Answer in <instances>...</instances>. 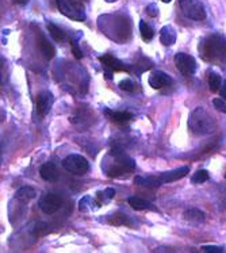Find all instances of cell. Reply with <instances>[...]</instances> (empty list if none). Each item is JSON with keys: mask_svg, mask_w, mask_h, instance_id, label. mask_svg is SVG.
<instances>
[{"mask_svg": "<svg viewBox=\"0 0 226 253\" xmlns=\"http://www.w3.org/2000/svg\"><path fill=\"white\" fill-rule=\"evenodd\" d=\"M128 203L132 206V209L137 210V211H142V210H152L153 206L149 201H145L142 198L130 197L128 199Z\"/></svg>", "mask_w": 226, "mask_h": 253, "instance_id": "cell-18", "label": "cell"}, {"mask_svg": "<svg viewBox=\"0 0 226 253\" xmlns=\"http://www.w3.org/2000/svg\"><path fill=\"white\" fill-rule=\"evenodd\" d=\"M40 175L45 181H57L58 180V169H57V166L51 161H47L45 164H42L41 168H40Z\"/></svg>", "mask_w": 226, "mask_h": 253, "instance_id": "cell-15", "label": "cell"}, {"mask_svg": "<svg viewBox=\"0 0 226 253\" xmlns=\"http://www.w3.org/2000/svg\"><path fill=\"white\" fill-rule=\"evenodd\" d=\"M179 5L183 14L192 21H203L206 10L201 0H179Z\"/></svg>", "mask_w": 226, "mask_h": 253, "instance_id": "cell-7", "label": "cell"}, {"mask_svg": "<svg viewBox=\"0 0 226 253\" xmlns=\"http://www.w3.org/2000/svg\"><path fill=\"white\" fill-rule=\"evenodd\" d=\"M139 31H141V38L146 42H150L154 37V30L146 23V22H139Z\"/></svg>", "mask_w": 226, "mask_h": 253, "instance_id": "cell-26", "label": "cell"}, {"mask_svg": "<svg viewBox=\"0 0 226 253\" xmlns=\"http://www.w3.org/2000/svg\"><path fill=\"white\" fill-rule=\"evenodd\" d=\"M96 195H98L99 203L100 205H106V203H108V202L115 197V190L111 188V187H108V188H104L103 191H99Z\"/></svg>", "mask_w": 226, "mask_h": 253, "instance_id": "cell-27", "label": "cell"}, {"mask_svg": "<svg viewBox=\"0 0 226 253\" xmlns=\"http://www.w3.org/2000/svg\"><path fill=\"white\" fill-rule=\"evenodd\" d=\"M99 61L102 62L104 67V75L106 79H113V71H124V72H130L132 68L126 65L125 62L118 60L113 54H104L99 57Z\"/></svg>", "mask_w": 226, "mask_h": 253, "instance_id": "cell-9", "label": "cell"}, {"mask_svg": "<svg viewBox=\"0 0 226 253\" xmlns=\"http://www.w3.org/2000/svg\"><path fill=\"white\" fill-rule=\"evenodd\" d=\"M36 195H37L36 190H34V188L30 186L21 187V188H19V190L15 192L16 199H18V201L23 202V203L31 201V199H34V198H36Z\"/></svg>", "mask_w": 226, "mask_h": 253, "instance_id": "cell-22", "label": "cell"}, {"mask_svg": "<svg viewBox=\"0 0 226 253\" xmlns=\"http://www.w3.org/2000/svg\"><path fill=\"white\" fill-rule=\"evenodd\" d=\"M62 167H64V169L71 172L73 175L82 176L87 173L90 169V163L82 155H69L62 160Z\"/></svg>", "mask_w": 226, "mask_h": 253, "instance_id": "cell-6", "label": "cell"}, {"mask_svg": "<svg viewBox=\"0 0 226 253\" xmlns=\"http://www.w3.org/2000/svg\"><path fill=\"white\" fill-rule=\"evenodd\" d=\"M213 104H214V107H216L220 113L226 114V100H224L222 98H217L213 100Z\"/></svg>", "mask_w": 226, "mask_h": 253, "instance_id": "cell-31", "label": "cell"}, {"mask_svg": "<svg viewBox=\"0 0 226 253\" xmlns=\"http://www.w3.org/2000/svg\"><path fill=\"white\" fill-rule=\"evenodd\" d=\"M47 30L50 33L51 38L57 42H64L67 40V33L62 30L61 27H58L57 25L53 23H47Z\"/></svg>", "mask_w": 226, "mask_h": 253, "instance_id": "cell-25", "label": "cell"}, {"mask_svg": "<svg viewBox=\"0 0 226 253\" xmlns=\"http://www.w3.org/2000/svg\"><path fill=\"white\" fill-rule=\"evenodd\" d=\"M72 52H73V56L76 57L77 60H80V58H83L82 49L77 46V42L76 41H72Z\"/></svg>", "mask_w": 226, "mask_h": 253, "instance_id": "cell-34", "label": "cell"}, {"mask_svg": "<svg viewBox=\"0 0 226 253\" xmlns=\"http://www.w3.org/2000/svg\"><path fill=\"white\" fill-rule=\"evenodd\" d=\"M207 80H209V87L213 92H218L220 88H221L224 80L222 78L218 75V73L213 72V71H209L207 72Z\"/></svg>", "mask_w": 226, "mask_h": 253, "instance_id": "cell-24", "label": "cell"}, {"mask_svg": "<svg viewBox=\"0 0 226 253\" xmlns=\"http://www.w3.org/2000/svg\"><path fill=\"white\" fill-rule=\"evenodd\" d=\"M225 177H226V175H225Z\"/></svg>", "mask_w": 226, "mask_h": 253, "instance_id": "cell-39", "label": "cell"}, {"mask_svg": "<svg viewBox=\"0 0 226 253\" xmlns=\"http://www.w3.org/2000/svg\"><path fill=\"white\" fill-rule=\"evenodd\" d=\"M176 68L179 69V72L183 75V76H194L196 72V68H198V64H196V60L190 54L187 53H176L175 58Z\"/></svg>", "mask_w": 226, "mask_h": 253, "instance_id": "cell-8", "label": "cell"}, {"mask_svg": "<svg viewBox=\"0 0 226 253\" xmlns=\"http://www.w3.org/2000/svg\"><path fill=\"white\" fill-rule=\"evenodd\" d=\"M183 217H184L185 221L191 223H202L205 221V212L198 210V209H188L184 211Z\"/></svg>", "mask_w": 226, "mask_h": 253, "instance_id": "cell-21", "label": "cell"}, {"mask_svg": "<svg viewBox=\"0 0 226 253\" xmlns=\"http://www.w3.org/2000/svg\"><path fill=\"white\" fill-rule=\"evenodd\" d=\"M188 129L194 135H207L216 131L217 122L203 107H196L190 114Z\"/></svg>", "mask_w": 226, "mask_h": 253, "instance_id": "cell-4", "label": "cell"}, {"mask_svg": "<svg viewBox=\"0 0 226 253\" xmlns=\"http://www.w3.org/2000/svg\"><path fill=\"white\" fill-rule=\"evenodd\" d=\"M57 8L61 12L62 15L67 16L69 19L77 22L86 21V8L82 3H79L76 0H56Z\"/></svg>", "mask_w": 226, "mask_h": 253, "instance_id": "cell-5", "label": "cell"}, {"mask_svg": "<svg viewBox=\"0 0 226 253\" xmlns=\"http://www.w3.org/2000/svg\"><path fill=\"white\" fill-rule=\"evenodd\" d=\"M188 172H190V167L188 166L180 167V168H176V169L168 170V172H163V173L159 176V180L161 184H165V183H172V181L183 179L184 176H187Z\"/></svg>", "mask_w": 226, "mask_h": 253, "instance_id": "cell-14", "label": "cell"}, {"mask_svg": "<svg viewBox=\"0 0 226 253\" xmlns=\"http://www.w3.org/2000/svg\"><path fill=\"white\" fill-rule=\"evenodd\" d=\"M62 198L58 195V194H54V192H49V194H45L44 197L40 199L38 202V206L41 209L42 211L45 214H54L56 211H58L61 209Z\"/></svg>", "mask_w": 226, "mask_h": 253, "instance_id": "cell-10", "label": "cell"}, {"mask_svg": "<svg viewBox=\"0 0 226 253\" xmlns=\"http://www.w3.org/2000/svg\"><path fill=\"white\" fill-rule=\"evenodd\" d=\"M102 169L108 177H119L133 172L136 169V161L118 148H113L103 157Z\"/></svg>", "mask_w": 226, "mask_h": 253, "instance_id": "cell-1", "label": "cell"}, {"mask_svg": "<svg viewBox=\"0 0 226 253\" xmlns=\"http://www.w3.org/2000/svg\"><path fill=\"white\" fill-rule=\"evenodd\" d=\"M106 1H107V3H115L117 0H106Z\"/></svg>", "mask_w": 226, "mask_h": 253, "instance_id": "cell-38", "label": "cell"}, {"mask_svg": "<svg viewBox=\"0 0 226 253\" xmlns=\"http://www.w3.org/2000/svg\"><path fill=\"white\" fill-rule=\"evenodd\" d=\"M146 14L152 18H156V16H159V7L156 3H150L148 7H146Z\"/></svg>", "mask_w": 226, "mask_h": 253, "instance_id": "cell-33", "label": "cell"}, {"mask_svg": "<svg viewBox=\"0 0 226 253\" xmlns=\"http://www.w3.org/2000/svg\"><path fill=\"white\" fill-rule=\"evenodd\" d=\"M134 183L137 186L146 187V188H157V187L161 186L159 176H136Z\"/></svg>", "mask_w": 226, "mask_h": 253, "instance_id": "cell-17", "label": "cell"}, {"mask_svg": "<svg viewBox=\"0 0 226 253\" xmlns=\"http://www.w3.org/2000/svg\"><path fill=\"white\" fill-rule=\"evenodd\" d=\"M119 88L122 91H126V92H134L137 89V84L134 83L132 79H124L121 83H119Z\"/></svg>", "mask_w": 226, "mask_h": 253, "instance_id": "cell-29", "label": "cell"}, {"mask_svg": "<svg viewBox=\"0 0 226 253\" xmlns=\"http://www.w3.org/2000/svg\"><path fill=\"white\" fill-rule=\"evenodd\" d=\"M106 115H108V118L114 121V122H118V124H125L130 119L133 118V114L129 113V111H110V110H106L104 111Z\"/></svg>", "mask_w": 226, "mask_h": 253, "instance_id": "cell-23", "label": "cell"}, {"mask_svg": "<svg viewBox=\"0 0 226 253\" xmlns=\"http://www.w3.org/2000/svg\"><path fill=\"white\" fill-rule=\"evenodd\" d=\"M98 22L99 29H102L104 34L114 41L125 42L130 38V21L128 16L121 14L103 15Z\"/></svg>", "mask_w": 226, "mask_h": 253, "instance_id": "cell-2", "label": "cell"}, {"mask_svg": "<svg viewBox=\"0 0 226 253\" xmlns=\"http://www.w3.org/2000/svg\"><path fill=\"white\" fill-rule=\"evenodd\" d=\"M201 57L211 64H221L226 61V37L222 34H210L199 43Z\"/></svg>", "mask_w": 226, "mask_h": 253, "instance_id": "cell-3", "label": "cell"}, {"mask_svg": "<svg viewBox=\"0 0 226 253\" xmlns=\"http://www.w3.org/2000/svg\"><path fill=\"white\" fill-rule=\"evenodd\" d=\"M54 102V96L49 91H42L37 96V111L40 117H46L50 113L51 106Z\"/></svg>", "mask_w": 226, "mask_h": 253, "instance_id": "cell-12", "label": "cell"}, {"mask_svg": "<svg viewBox=\"0 0 226 253\" xmlns=\"http://www.w3.org/2000/svg\"><path fill=\"white\" fill-rule=\"evenodd\" d=\"M203 252H210V253H220L224 252V247H218V245H203L202 247Z\"/></svg>", "mask_w": 226, "mask_h": 253, "instance_id": "cell-32", "label": "cell"}, {"mask_svg": "<svg viewBox=\"0 0 226 253\" xmlns=\"http://www.w3.org/2000/svg\"><path fill=\"white\" fill-rule=\"evenodd\" d=\"M37 46H38V50L41 52V54L46 60H51L53 57H54V54H56V49H54V46L51 45L50 42L47 41V38L44 34H42V31H40L38 29H37Z\"/></svg>", "mask_w": 226, "mask_h": 253, "instance_id": "cell-13", "label": "cell"}, {"mask_svg": "<svg viewBox=\"0 0 226 253\" xmlns=\"http://www.w3.org/2000/svg\"><path fill=\"white\" fill-rule=\"evenodd\" d=\"M46 227L47 225L45 222H37L34 229H33V234H34L36 237H41V236H44L45 232H46Z\"/></svg>", "mask_w": 226, "mask_h": 253, "instance_id": "cell-30", "label": "cell"}, {"mask_svg": "<svg viewBox=\"0 0 226 253\" xmlns=\"http://www.w3.org/2000/svg\"><path fill=\"white\" fill-rule=\"evenodd\" d=\"M161 1H163V3H171L172 0H161Z\"/></svg>", "mask_w": 226, "mask_h": 253, "instance_id": "cell-37", "label": "cell"}, {"mask_svg": "<svg viewBox=\"0 0 226 253\" xmlns=\"http://www.w3.org/2000/svg\"><path fill=\"white\" fill-rule=\"evenodd\" d=\"M178 40V34L176 30L171 25H167L161 29L160 31V42L164 45V46H172Z\"/></svg>", "mask_w": 226, "mask_h": 253, "instance_id": "cell-16", "label": "cell"}, {"mask_svg": "<svg viewBox=\"0 0 226 253\" xmlns=\"http://www.w3.org/2000/svg\"><path fill=\"white\" fill-rule=\"evenodd\" d=\"M148 83L153 89H161L164 87H171L174 84V79L163 71H154L150 73Z\"/></svg>", "mask_w": 226, "mask_h": 253, "instance_id": "cell-11", "label": "cell"}, {"mask_svg": "<svg viewBox=\"0 0 226 253\" xmlns=\"http://www.w3.org/2000/svg\"><path fill=\"white\" fill-rule=\"evenodd\" d=\"M12 1H14V3H18V4H26L29 0H12Z\"/></svg>", "mask_w": 226, "mask_h": 253, "instance_id": "cell-36", "label": "cell"}, {"mask_svg": "<svg viewBox=\"0 0 226 253\" xmlns=\"http://www.w3.org/2000/svg\"><path fill=\"white\" fill-rule=\"evenodd\" d=\"M209 180V172L206 169H201L196 172L195 175L191 177V183L192 184H202Z\"/></svg>", "mask_w": 226, "mask_h": 253, "instance_id": "cell-28", "label": "cell"}, {"mask_svg": "<svg viewBox=\"0 0 226 253\" xmlns=\"http://www.w3.org/2000/svg\"><path fill=\"white\" fill-rule=\"evenodd\" d=\"M108 222L114 225V226H132V221H130L129 215L122 211L114 212L108 219Z\"/></svg>", "mask_w": 226, "mask_h": 253, "instance_id": "cell-19", "label": "cell"}, {"mask_svg": "<svg viewBox=\"0 0 226 253\" xmlns=\"http://www.w3.org/2000/svg\"><path fill=\"white\" fill-rule=\"evenodd\" d=\"M218 92H220V96H221L224 100H226V80H224V83H222L221 88H220Z\"/></svg>", "mask_w": 226, "mask_h": 253, "instance_id": "cell-35", "label": "cell"}, {"mask_svg": "<svg viewBox=\"0 0 226 253\" xmlns=\"http://www.w3.org/2000/svg\"><path fill=\"white\" fill-rule=\"evenodd\" d=\"M100 206L102 205L95 201L92 197H90V195H86L84 198H82V201L79 202V210L80 211H93Z\"/></svg>", "mask_w": 226, "mask_h": 253, "instance_id": "cell-20", "label": "cell"}]
</instances>
